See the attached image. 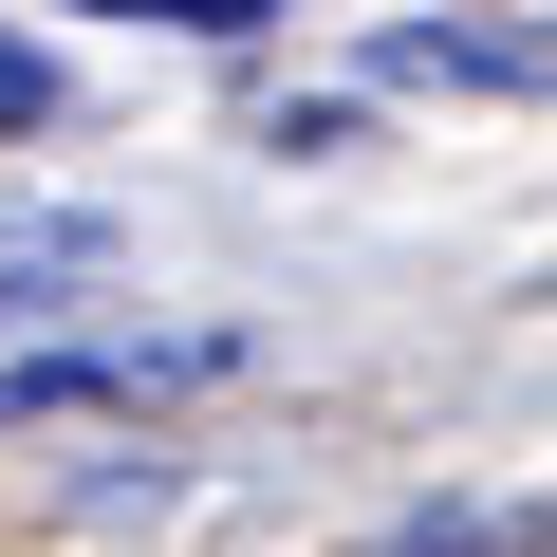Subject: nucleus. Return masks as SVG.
I'll return each instance as SVG.
<instances>
[{
    "label": "nucleus",
    "mask_w": 557,
    "mask_h": 557,
    "mask_svg": "<svg viewBox=\"0 0 557 557\" xmlns=\"http://www.w3.org/2000/svg\"><path fill=\"white\" fill-rule=\"evenodd\" d=\"M94 260H112V223H20V242H0V317H20L38 278H94Z\"/></svg>",
    "instance_id": "obj_1"
},
{
    "label": "nucleus",
    "mask_w": 557,
    "mask_h": 557,
    "mask_svg": "<svg viewBox=\"0 0 557 557\" xmlns=\"http://www.w3.org/2000/svg\"><path fill=\"white\" fill-rule=\"evenodd\" d=\"M112 20H186V38H242V20H278V0H112Z\"/></svg>",
    "instance_id": "obj_2"
},
{
    "label": "nucleus",
    "mask_w": 557,
    "mask_h": 557,
    "mask_svg": "<svg viewBox=\"0 0 557 557\" xmlns=\"http://www.w3.org/2000/svg\"><path fill=\"white\" fill-rule=\"evenodd\" d=\"M20 112H38V57H0V131H20Z\"/></svg>",
    "instance_id": "obj_3"
}]
</instances>
